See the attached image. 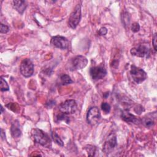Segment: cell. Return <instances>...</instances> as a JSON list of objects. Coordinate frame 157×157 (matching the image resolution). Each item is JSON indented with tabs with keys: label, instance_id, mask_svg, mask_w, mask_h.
<instances>
[{
	"label": "cell",
	"instance_id": "1",
	"mask_svg": "<svg viewBox=\"0 0 157 157\" xmlns=\"http://www.w3.org/2000/svg\"><path fill=\"white\" fill-rule=\"evenodd\" d=\"M31 134L34 142L36 143L39 144L42 146L46 148H50L51 147V139L48 134L42 130L38 128H35L32 130Z\"/></svg>",
	"mask_w": 157,
	"mask_h": 157
},
{
	"label": "cell",
	"instance_id": "2",
	"mask_svg": "<svg viewBox=\"0 0 157 157\" xmlns=\"http://www.w3.org/2000/svg\"><path fill=\"white\" fill-rule=\"evenodd\" d=\"M130 74L133 80L137 84H140L143 82L147 77L146 72L142 69L134 65H132L131 66Z\"/></svg>",
	"mask_w": 157,
	"mask_h": 157
},
{
	"label": "cell",
	"instance_id": "3",
	"mask_svg": "<svg viewBox=\"0 0 157 157\" xmlns=\"http://www.w3.org/2000/svg\"><path fill=\"white\" fill-rule=\"evenodd\" d=\"M20 71L21 75L25 77H29L34 73V64L29 58L24 59L20 66Z\"/></svg>",
	"mask_w": 157,
	"mask_h": 157
},
{
	"label": "cell",
	"instance_id": "4",
	"mask_svg": "<svg viewBox=\"0 0 157 157\" xmlns=\"http://www.w3.org/2000/svg\"><path fill=\"white\" fill-rule=\"evenodd\" d=\"M81 19V6L77 4L71 13L68 19V25L72 29H75Z\"/></svg>",
	"mask_w": 157,
	"mask_h": 157
},
{
	"label": "cell",
	"instance_id": "5",
	"mask_svg": "<svg viewBox=\"0 0 157 157\" xmlns=\"http://www.w3.org/2000/svg\"><path fill=\"white\" fill-rule=\"evenodd\" d=\"M77 104L75 100L68 99L62 102L59 106V110L61 112L66 114H71L76 112Z\"/></svg>",
	"mask_w": 157,
	"mask_h": 157
},
{
	"label": "cell",
	"instance_id": "6",
	"mask_svg": "<svg viewBox=\"0 0 157 157\" xmlns=\"http://www.w3.org/2000/svg\"><path fill=\"white\" fill-rule=\"evenodd\" d=\"M101 118L100 110L98 107L94 106L90 108L86 114V121L88 124L94 125L98 123Z\"/></svg>",
	"mask_w": 157,
	"mask_h": 157
},
{
	"label": "cell",
	"instance_id": "7",
	"mask_svg": "<svg viewBox=\"0 0 157 157\" xmlns=\"http://www.w3.org/2000/svg\"><path fill=\"white\" fill-rule=\"evenodd\" d=\"M130 52L132 55L144 58L147 56L149 55L150 48L148 45L141 44L132 48L130 50Z\"/></svg>",
	"mask_w": 157,
	"mask_h": 157
},
{
	"label": "cell",
	"instance_id": "8",
	"mask_svg": "<svg viewBox=\"0 0 157 157\" xmlns=\"http://www.w3.org/2000/svg\"><path fill=\"white\" fill-rule=\"evenodd\" d=\"M90 74L93 80H100L106 75L107 71L103 66H93L90 69Z\"/></svg>",
	"mask_w": 157,
	"mask_h": 157
},
{
	"label": "cell",
	"instance_id": "9",
	"mask_svg": "<svg viewBox=\"0 0 157 157\" xmlns=\"http://www.w3.org/2000/svg\"><path fill=\"white\" fill-rule=\"evenodd\" d=\"M50 42L52 45L60 49H66L68 48L69 45V42L67 39L61 36L52 37Z\"/></svg>",
	"mask_w": 157,
	"mask_h": 157
},
{
	"label": "cell",
	"instance_id": "10",
	"mask_svg": "<svg viewBox=\"0 0 157 157\" xmlns=\"http://www.w3.org/2000/svg\"><path fill=\"white\" fill-rule=\"evenodd\" d=\"M117 145V137L115 134L111 133L107 137V140H105L104 147H103V151L105 153H110Z\"/></svg>",
	"mask_w": 157,
	"mask_h": 157
},
{
	"label": "cell",
	"instance_id": "11",
	"mask_svg": "<svg viewBox=\"0 0 157 157\" xmlns=\"http://www.w3.org/2000/svg\"><path fill=\"white\" fill-rule=\"evenodd\" d=\"M88 64V59L82 55H78L74 58L72 61V66L74 70L83 69Z\"/></svg>",
	"mask_w": 157,
	"mask_h": 157
},
{
	"label": "cell",
	"instance_id": "12",
	"mask_svg": "<svg viewBox=\"0 0 157 157\" xmlns=\"http://www.w3.org/2000/svg\"><path fill=\"white\" fill-rule=\"evenodd\" d=\"M121 119L126 121V123H134V124H139L141 123V120L137 118L136 116L131 113L128 110H123L121 113Z\"/></svg>",
	"mask_w": 157,
	"mask_h": 157
},
{
	"label": "cell",
	"instance_id": "13",
	"mask_svg": "<svg viewBox=\"0 0 157 157\" xmlns=\"http://www.w3.org/2000/svg\"><path fill=\"white\" fill-rule=\"evenodd\" d=\"M13 4V8L20 13L22 14L23 12L25 10L27 5L26 2L25 1H21V0H18V1H12Z\"/></svg>",
	"mask_w": 157,
	"mask_h": 157
},
{
	"label": "cell",
	"instance_id": "14",
	"mask_svg": "<svg viewBox=\"0 0 157 157\" xmlns=\"http://www.w3.org/2000/svg\"><path fill=\"white\" fill-rule=\"evenodd\" d=\"M155 118L156 117L153 118V115H152V113H150L148 115H146L142 118L141 123H142L145 127L151 128L155 124L154 118Z\"/></svg>",
	"mask_w": 157,
	"mask_h": 157
},
{
	"label": "cell",
	"instance_id": "15",
	"mask_svg": "<svg viewBox=\"0 0 157 157\" xmlns=\"http://www.w3.org/2000/svg\"><path fill=\"white\" fill-rule=\"evenodd\" d=\"M11 134L13 138L19 137L21 136V130L20 129V124L17 121H15L12 123L10 128Z\"/></svg>",
	"mask_w": 157,
	"mask_h": 157
},
{
	"label": "cell",
	"instance_id": "16",
	"mask_svg": "<svg viewBox=\"0 0 157 157\" xmlns=\"http://www.w3.org/2000/svg\"><path fill=\"white\" fill-rule=\"evenodd\" d=\"M60 80H61V83L63 85H67L71 84L73 82V81L71 78L70 76L67 74H62L60 76Z\"/></svg>",
	"mask_w": 157,
	"mask_h": 157
},
{
	"label": "cell",
	"instance_id": "17",
	"mask_svg": "<svg viewBox=\"0 0 157 157\" xmlns=\"http://www.w3.org/2000/svg\"><path fill=\"white\" fill-rule=\"evenodd\" d=\"M52 138L53 140L54 141V142H55L56 144H58L61 147L64 146V143H63V140L61 139L59 136L55 132L53 131L52 132Z\"/></svg>",
	"mask_w": 157,
	"mask_h": 157
},
{
	"label": "cell",
	"instance_id": "18",
	"mask_svg": "<svg viewBox=\"0 0 157 157\" xmlns=\"http://www.w3.org/2000/svg\"><path fill=\"white\" fill-rule=\"evenodd\" d=\"M122 22L124 24V26H128L129 25V22H130V15L129 14V13L128 12H124L122 15Z\"/></svg>",
	"mask_w": 157,
	"mask_h": 157
},
{
	"label": "cell",
	"instance_id": "19",
	"mask_svg": "<svg viewBox=\"0 0 157 157\" xmlns=\"http://www.w3.org/2000/svg\"><path fill=\"white\" fill-rule=\"evenodd\" d=\"M1 91H8L9 90V86L8 85V83L5 80V79L3 78L2 77H1Z\"/></svg>",
	"mask_w": 157,
	"mask_h": 157
},
{
	"label": "cell",
	"instance_id": "20",
	"mask_svg": "<svg viewBox=\"0 0 157 157\" xmlns=\"http://www.w3.org/2000/svg\"><path fill=\"white\" fill-rule=\"evenodd\" d=\"M85 150L89 156H94L96 151V147L93 145H88L85 147Z\"/></svg>",
	"mask_w": 157,
	"mask_h": 157
},
{
	"label": "cell",
	"instance_id": "21",
	"mask_svg": "<svg viewBox=\"0 0 157 157\" xmlns=\"http://www.w3.org/2000/svg\"><path fill=\"white\" fill-rule=\"evenodd\" d=\"M101 109L102 110V111L105 113H109L110 111V109H111V107L110 105L107 103V102H102L101 105Z\"/></svg>",
	"mask_w": 157,
	"mask_h": 157
},
{
	"label": "cell",
	"instance_id": "22",
	"mask_svg": "<svg viewBox=\"0 0 157 157\" xmlns=\"http://www.w3.org/2000/svg\"><path fill=\"white\" fill-rule=\"evenodd\" d=\"M66 115H67V114L61 112V114H59V115H58L57 116L56 118H57L59 121V120H64V121H65L67 123H68L69 121V117H68Z\"/></svg>",
	"mask_w": 157,
	"mask_h": 157
},
{
	"label": "cell",
	"instance_id": "23",
	"mask_svg": "<svg viewBox=\"0 0 157 157\" xmlns=\"http://www.w3.org/2000/svg\"><path fill=\"white\" fill-rule=\"evenodd\" d=\"M131 31L134 33H137L139 31L140 29V25L137 22H134L133 23L132 25H131Z\"/></svg>",
	"mask_w": 157,
	"mask_h": 157
},
{
	"label": "cell",
	"instance_id": "24",
	"mask_svg": "<svg viewBox=\"0 0 157 157\" xmlns=\"http://www.w3.org/2000/svg\"><path fill=\"white\" fill-rule=\"evenodd\" d=\"M134 112H135L136 113L140 115L142 112L144 111V107H143L142 105H137L134 107Z\"/></svg>",
	"mask_w": 157,
	"mask_h": 157
},
{
	"label": "cell",
	"instance_id": "25",
	"mask_svg": "<svg viewBox=\"0 0 157 157\" xmlns=\"http://www.w3.org/2000/svg\"><path fill=\"white\" fill-rule=\"evenodd\" d=\"M9 31V28L7 25H5L2 23L1 24V30H0L1 33L5 34V33H7Z\"/></svg>",
	"mask_w": 157,
	"mask_h": 157
},
{
	"label": "cell",
	"instance_id": "26",
	"mask_svg": "<svg viewBox=\"0 0 157 157\" xmlns=\"http://www.w3.org/2000/svg\"><path fill=\"white\" fill-rule=\"evenodd\" d=\"M107 33V29L105 27H102L98 31L99 36H105Z\"/></svg>",
	"mask_w": 157,
	"mask_h": 157
},
{
	"label": "cell",
	"instance_id": "27",
	"mask_svg": "<svg viewBox=\"0 0 157 157\" xmlns=\"http://www.w3.org/2000/svg\"><path fill=\"white\" fill-rule=\"evenodd\" d=\"M156 33H155L154 34V36H153V39H152V44H153V47L154 48V50L156 52Z\"/></svg>",
	"mask_w": 157,
	"mask_h": 157
},
{
	"label": "cell",
	"instance_id": "28",
	"mask_svg": "<svg viewBox=\"0 0 157 157\" xmlns=\"http://www.w3.org/2000/svg\"><path fill=\"white\" fill-rule=\"evenodd\" d=\"M1 113H2V112H3V107L2 106H1Z\"/></svg>",
	"mask_w": 157,
	"mask_h": 157
}]
</instances>
